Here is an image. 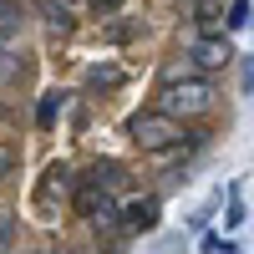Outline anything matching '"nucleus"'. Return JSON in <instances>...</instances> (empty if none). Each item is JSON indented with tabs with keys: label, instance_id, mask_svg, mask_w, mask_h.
Instances as JSON below:
<instances>
[{
	"label": "nucleus",
	"instance_id": "f257e3e1",
	"mask_svg": "<svg viewBox=\"0 0 254 254\" xmlns=\"http://www.w3.org/2000/svg\"><path fill=\"white\" fill-rule=\"evenodd\" d=\"M214 102H219L214 81L198 71V76H188V81H168V87H158V102H153V107L168 112V117H178V122H188V117L214 112Z\"/></svg>",
	"mask_w": 254,
	"mask_h": 254
},
{
	"label": "nucleus",
	"instance_id": "f03ea898",
	"mask_svg": "<svg viewBox=\"0 0 254 254\" xmlns=\"http://www.w3.org/2000/svg\"><path fill=\"white\" fill-rule=\"evenodd\" d=\"M127 137H132L142 153H168V147L183 142V122L168 117V112H158V107H142V112L127 117Z\"/></svg>",
	"mask_w": 254,
	"mask_h": 254
},
{
	"label": "nucleus",
	"instance_id": "7ed1b4c3",
	"mask_svg": "<svg viewBox=\"0 0 254 254\" xmlns=\"http://www.w3.org/2000/svg\"><path fill=\"white\" fill-rule=\"evenodd\" d=\"M71 193H76V214L87 219V229H92L97 239H112L117 229H122L117 193H102V188H92V183H71Z\"/></svg>",
	"mask_w": 254,
	"mask_h": 254
},
{
	"label": "nucleus",
	"instance_id": "20e7f679",
	"mask_svg": "<svg viewBox=\"0 0 254 254\" xmlns=\"http://www.w3.org/2000/svg\"><path fill=\"white\" fill-rule=\"evenodd\" d=\"M188 56H193V66H198V71H224L229 61H239L234 46H229L224 36H198L193 46H188Z\"/></svg>",
	"mask_w": 254,
	"mask_h": 254
},
{
	"label": "nucleus",
	"instance_id": "39448f33",
	"mask_svg": "<svg viewBox=\"0 0 254 254\" xmlns=\"http://www.w3.org/2000/svg\"><path fill=\"white\" fill-rule=\"evenodd\" d=\"M87 183L102 188V193H127V188H132V173H127V163H117V158H97L87 168Z\"/></svg>",
	"mask_w": 254,
	"mask_h": 254
},
{
	"label": "nucleus",
	"instance_id": "423d86ee",
	"mask_svg": "<svg viewBox=\"0 0 254 254\" xmlns=\"http://www.w3.org/2000/svg\"><path fill=\"white\" fill-rule=\"evenodd\" d=\"M158 214H163V198H158V193H153V198H137V203L122 208V229H127V234H153V229H158Z\"/></svg>",
	"mask_w": 254,
	"mask_h": 254
},
{
	"label": "nucleus",
	"instance_id": "0eeeda50",
	"mask_svg": "<svg viewBox=\"0 0 254 254\" xmlns=\"http://www.w3.org/2000/svg\"><path fill=\"white\" fill-rule=\"evenodd\" d=\"M66 188H71V168L66 163H51L46 168V183H41V193H36V208L46 219H56V193H66Z\"/></svg>",
	"mask_w": 254,
	"mask_h": 254
},
{
	"label": "nucleus",
	"instance_id": "6e6552de",
	"mask_svg": "<svg viewBox=\"0 0 254 254\" xmlns=\"http://www.w3.org/2000/svg\"><path fill=\"white\" fill-rule=\"evenodd\" d=\"M66 102H71V97L61 92V87H51L46 97L36 102V127H41V132H46V127H56V117H61V107H66Z\"/></svg>",
	"mask_w": 254,
	"mask_h": 254
},
{
	"label": "nucleus",
	"instance_id": "1a4fd4ad",
	"mask_svg": "<svg viewBox=\"0 0 254 254\" xmlns=\"http://www.w3.org/2000/svg\"><path fill=\"white\" fill-rule=\"evenodd\" d=\"M26 81V56H15V51H0V92H10Z\"/></svg>",
	"mask_w": 254,
	"mask_h": 254
},
{
	"label": "nucleus",
	"instance_id": "9d476101",
	"mask_svg": "<svg viewBox=\"0 0 254 254\" xmlns=\"http://www.w3.org/2000/svg\"><path fill=\"white\" fill-rule=\"evenodd\" d=\"M224 198H229V208H224V234H234V229H244V188L229 183Z\"/></svg>",
	"mask_w": 254,
	"mask_h": 254
},
{
	"label": "nucleus",
	"instance_id": "9b49d317",
	"mask_svg": "<svg viewBox=\"0 0 254 254\" xmlns=\"http://www.w3.org/2000/svg\"><path fill=\"white\" fill-rule=\"evenodd\" d=\"M36 15H41V20H46V26H51V31H61V36H66V31H71V10H66V5H61V0H36Z\"/></svg>",
	"mask_w": 254,
	"mask_h": 254
},
{
	"label": "nucleus",
	"instance_id": "f8f14e48",
	"mask_svg": "<svg viewBox=\"0 0 254 254\" xmlns=\"http://www.w3.org/2000/svg\"><path fill=\"white\" fill-rule=\"evenodd\" d=\"M219 208H224V193H214V198H203V203L193 208V214H188V234H203V229L214 224V214H219Z\"/></svg>",
	"mask_w": 254,
	"mask_h": 254
},
{
	"label": "nucleus",
	"instance_id": "ddd939ff",
	"mask_svg": "<svg viewBox=\"0 0 254 254\" xmlns=\"http://www.w3.org/2000/svg\"><path fill=\"white\" fill-rule=\"evenodd\" d=\"M87 87L92 92H112V87H122V71L117 66H92L87 71Z\"/></svg>",
	"mask_w": 254,
	"mask_h": 254
},
{
	"label": "nucleus",
	"instance_id": "4468645a",
	"mask_svg": "<svg viewBox=\"0 0 254 254\" xmlns=\"http://www.w3.org/2000/svg\"><path fill=\"white\" fill-rule=\"evenodd\" d=\"M20 20H26V10H20L15 0H0V41L15 36V31H20Z\"/></svg>",
	"mask_w": 254,
	"mask_h": 254
},
{
	"label": "nucleus",
	"instance_id": "2eb2a0df",
	"mask_svg": "<svg viewBox=\"0 0 254 254\" xmlns=\"http://www.w3.org/2000/svg\"><path fill=\"white\" fill-rule=\"evenodd\" d=\"M188 244H193V234L183 229V234H163V239L147 249V254H188Z\"/></svg>",
	"mask_w": 254,
	"mask_h": 254
},
{
	"label": "nucleus",
	"instance_id": "dca6fc26",
	"mask_svg": "<svg viewBox=\"0 0 254 254\" xmlns=\"http://www.w3.org/2000/svg\"><path fill=\"white\" fill-rule=\"evenodd\" d=\"M249 15H254V0H229V20H224V31H244Z\"/></svg>",
	"mask_w": 254,
	"mask_h": 254
},
{
	"label": "nucleus",
	"instance_id": "f3484780",
	"mask_svg": "<svg viewBox=\"0 0 254 254\" xmlns=\"http://www.w3.org/2000/svg\"><path fill=\"white\" fill-rule=\"evenodd\" d=\"M188 76H198L193 56H178V61H168V66H163V87H168V81H188Z\"/></svg>",
	"mask_w": 254,
	"mask_h": 254
},
{
	"label": "nucleus",
	"instance_id": "a211bd4d",
	"mask_svg": "<svg viewBox=\"0 0 254 254\" xmlns=\"http://www.w3.org/2000/svg\"><path fill=\"white\" fill-rule=\"evenodd\" d=\"M15 168H20V153H15L10 142H0V183H5V178L15 173Z\"/></svg>",
	"mask_w": 254,
	"mask_h": 254
},
{
	"label": "nucleus",
	"instance_id": "6ab92c4d",
	"mask_svg": "<svg viewBox=\"0 0 254 254\" xmlns=\"http://www.w3.org/2000/svg\"><path fill=\"white\" fill-rule=\"evenodd\" d=\"M219 244H224V239H219V234H208V229L198 234V254H219Z\"/></svg>",
	"mask_w": 254,
	"mask_h": 254
},
{
	"label": "nucleus",
	"instance_id": "aec40b11",
	"mask_svg": "<svg viewBox=\"0 0 254 254\" xmlns=\"http://www.w3.org/2000/svg\"><path fill=\"white\" fill-rule=\"evenodd\" d=\"M10 239H15V219H0V254L10 249Z\"/></svg>",
	"mask_w": 254,
	"mask_h": 254
},
{
	"label": "nucleus",
	"instance_id": "412c9836",
	"mask_svg": "<svg viewBox=\"0 0 254 254\" xmlns=\"http://www.w3.org/2000/svg\"><path fill=\"white\" fill-rule=\"evenodd\" d=\"M244 87L254 92V56H244Z\"/></svg>",
	"mask_w": 254,
	"mask_h": 254
},
{
	"label": "nucleus",
	"instance_id": "4be33fe9",
	"mask_svg": "<svg viewBox=\"0 0 254 254\" xmlns=\"http://www.w3.org/2000/svg\"><path fill=\"white\" fill-rule=\"evenodd\" d=\"M92 5H97V10H117L122 0H92Z\"/></svg>",
	"mask_w": 254,
	"mask_h": 254
},
{
	"label": "nucleus",
	"instance_id": "5701e85b",
	"mask_svg": "<svg viewBox=\"0 0 254 254\" xmlns=\"http://www.w3.org/2000/svg\"><path fill=\"white\" fill-rule=\"evenodd\" d=\"M5 122H10V117H5V107H0V127H5Z\"/></svg>",
	"mask_w": 254,
	"mask_h": 254
},
{
	"label": "nucleus",
	"instance_id": "b1692460",
	"mask_svg": "<svg viewBox=\"0 0 254 254\" xmlns=\"http://www.w3.org/2000/svg\"><path fill=\"white\" fill-rule=\"evenodd\" d=\"M51 254H71V249H51Z\"/></svg>",
	"mask_w": 254,
	"mask_h": 254
},
{
	"label": "nucleus",
	"instance_id": "393cba45",
	"mask_svg": "<svg viewBox=\"0 0 254 254\" xmlns=\"http://www.w3.org/2000/svg\"><path fill=\"white\" fill-rule=\"evenodd\" d=\"M249 26H254V20H249Z\"/></svg>",
	"mask_w": 254,
	"mask_h": 254
}]
</instances>
